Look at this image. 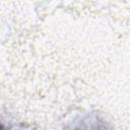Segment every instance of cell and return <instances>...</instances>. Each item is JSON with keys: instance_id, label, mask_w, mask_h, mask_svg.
Returning a JSON list of instances; mask_svg holds the SVG:
<instances>
[{"instance_id": "1", "label": "cell", "mask_w": 130, "mask_h": 130, "mask_svg": "<svg viewBox=\"0 0 130 130\" xmlns=\"http://www.w3.org/2000/svg\"><path fill=\"white\" fill-rule=\"evenodd\" d=\"M1 128H4V126H2V125L0 124V129H1Z\"/></svg>"}]
</instances>
